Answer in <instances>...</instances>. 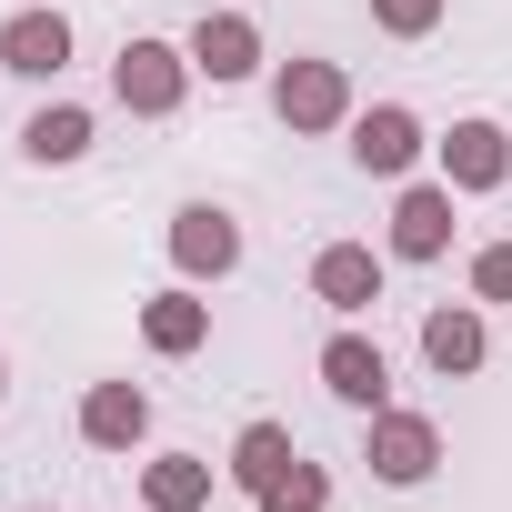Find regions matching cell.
I'll list each match as a JSON object with an SVG mask.
<instances>
[{
    "label": "cell",
    "instance_id": "obj_7",
    "mask_svg": "<svg viewBox=\"0 0 512 512\" xmlns=\"http://www.w3.org/2000/svg\"><path fill=\"white\" fill-rule=\"evenodd\" d=\"M171 272L181 282H231L241 272V221L221 201H181L171 211Z\"/></svg>",
    "mask_w": 512,
    "mask_h": 512
},
{
    "label": "cell",
    "instance_id": "obj_21",
    "mask_svg": "<svg viewBox=\"0 0 512 512\" xmlns=\"http://www.w3.org/2000/svg\"><path fill=\"white\" fill-rule=\"evenodd\" d=\"M0 402H11V362H0Z\"/></svg>",
    "mask_w": 512,
    "mask_h": 512
},
{
    "label": "cell",
    "instance_id": "obj_20",
    "mask_svg": "<svg viewBox=\"0 0 512 512\" xmlns=\"http://www.w3.org/2000/svg\"><path fill=\"white\" fill-rule=\"evenodd\" d=\"M472 302H512V241H482L472 251Z\"/></svg>",
    "mask_w": 512,
    "mask_h": 512
},
{
    "label": "cell",
    "instance_id": "obj_5",
    "mask_svg": "<svg viewBox=\"0 0 512 512\" xmlns=\"http://www.w3.org/2000/svg\"><path fill=\"white\" fill-rule=\"evenodd\" d=\"M432 161H442V181H452L462 201H482V191L512 181V131H502L492 111H472V121H452V131L432 141Z\"/></svg>",
    "mask_w": 512,
    "mask_h": 512
},
{
    "label": "cell",
    "instance_id": "obj_11",
    "mask_svg": "<svg viewBox=\"0 0 512 512\" xmlns=\"http://www.w3.org/2000/svg\"><path fill=\"white\" fill-rule=\"evenodd\" d=\"M322 392L352 402V412H382V402H392V362H382V342H372L362 322H342V332L322 342Z\"/></svg>",
    "mask_w": 512,
    "mask_h": 512
},
{
    "label": "cell",
    "instance_id": "obj_12",
    "mask_svg": "<svg viewBox=\"0 0 512 512\" xmlns=\"http://www.w3.org/2000/svg\"><path fill=\"white\" fill-rule=\"evenodd\" d=\"M422 362H432L442 382H472V372L492 362V332H482V302H432V312H422Z\"/></svg>",
    "mask_w": 512,
    "mask_h": 512
},
{
    "label": "cell",
    "instance_id": "obj_22",
    "mask_svg": "<svg viewBox=\"0 0 512 512\" xmlns=\"http://www.w3.org/2000/svg\"><path fill=\"white\" fill-rule=\"evenodd\" d=\"M31 512H61V502H31Z\"/></svg>",
    "mask_w": 512,
    "mask_h": 512
},
{
    "label": "cell",
    "instance_id": "obj_17",
    "mask_svg": "<svg viewBox=\"0 0 512 512\" xmlns=\"http://www.w3.org/2000/svg\"><path fill=\"white\" fill-rule=\"evenodd\" d=\"M141 512H211V462L201 452H151L141 462Z\"/></svg>",
    "mask_w": 512,
    "mask_h": 512
},
{
    "label": "cell",
    "instance_id": "obj_14",
    "mask_svg": "<svg viewBox=\"0 0 512 512\" xmlns=\"http://www.w3.org/2000/svg\"><path fill=\"white\" fill-rule=\"evenodd\" d=\"M81 442L91 452H141L151 442V392L141 382H91L81 392Z\"/></svg>",
    "mask_w": 512,
    "mask_h": 512
},
{
    "label": "cell",
    "instance_id": "obj_2",
    "mask_svg": "<svg viewBox=\"0 0 512 512\" xmlns=\"http://www.w3.org/2000/svg\"><path fill=\"white\" fill-rule=\"evenodd\" d=\"M372 432H362V462H372V482H392V492H422L432 472H442V422L432 412H402V402H382V412H362Z\"/></svg>",
    "mask_w": 512,
    "mask_h": 512
},
{
    "label": "cell",
    "instance_id": "obj_4",
    "mask_svg": "<svg viewBox=\"0 0 512 512\" xmlns=\"http://www.w3.org/2000/svg\"><path fill=\"white\" fill-rule=\"evenodd\" d=\"M342 151H352L362 181H412L422 151H432V131H422L402 101H372V111H352V141H342Z\"/></svg>",
    "mask_w": 512,
    "mask_h": 512
},
{
    "label": "cell",
    "instance_id": "obj_9",
    "mask_svg": "<svg viewBox=\"0 0 512 512\" xmlns=\"http://www.w3.org/2000/svg\"><path fill=\"white\" fill-rule=\"evenodd\" d=\"M0 71H21V81H61L71 71V11L61 0H21V11L0 21Z\"/></svg>",
    "mask_w": 512,
    "mask_h": 512
},
{
    "label": "cell",
    "instance_id": "obj_8",
    "mask_svg": "<svg viewBox=\"0 0 512 512\" xmlns=\"http://www.w3.org/2000/svg\"><path fill=\"white\" fill-rule=\"evenodd\" d=\"M452 181L432 171V181H402L392 191V231H382V251H392V262H442V251H452Z\"/></svg>",
    "mask_w": 512,
    "mask_h": 512
},
{
    "label": "cell",
    "instance_id": "obj_15",
    "mask_svg": "<svg viewBox=\"0 0 512 512\" xmlns=\"http://www.w3.org/2000/svg\"><path fill=\"white\" fill-rule=\"evenodd\" d=\"M292 462H302V442H292L282 422H241V432H231V462H221V472H231V492H251V502H262V492H272V482H282Z\"/></svg>",
    "mask_w": 512,
    "mask_h": 512
},
{
    "label": "cell",
    "instance_id": "obj_16",
    "mask_svg": "<svg viewBox=\"0 0 512 512\" xmlns=\"http://www.w3.org/2000/svg\"><path fill=\"white\" fill-rule=\"evenodd\" d=\"M91 151V111L81 101H41L31 121H21V161H41V171H71Z\"/></svg>",
    "mask_w": 512,
    "mask_h": 512
},
{
    "label": "cell",
    "instance_id": "obj_13",
    "mask_svg": "<svg viewBox=\"0 0 512 512\" xmlns=\"http://www.w3.org/2000/svg\"><path fill=\"white\" fill-rule=\"evenodd\" d=\"M141 342H151L161 362H191V352H211V302H201V282H171V292H151V302H141Z\"/></svg>",
    "mask_w": 512,
    "mask_h": 512
},
{
    "label": "cell",
    "instance_id": "obj_10",
    "mask_svg": "<svg viewBox=\"0 0 512 512\" xmlns=\"http://www.w3.org/2000/svg\"><path fill=\"white\" fill-rule=\"evenodd\" d=\"M181 51H191V71H201L211 91H241L251 71H262V21H251V11H201Z\"/></svg>",
    "mask_w": 512,
    "mask_h": 512
},
{
    "label": "cell",
    "instance_id": "obj_19",
    "mask_svg": "<svg viewBox=\"0 0 512 512\" xmlns=\"http://www.w3.org/2000/svg\"><path fill=\"white\" fill-rule=\"evenodd\" d=\"M442 11H452V0H372V31H392V41H432Z\"/></svg>",
    "mask_w": 512,
    "mask_h": 512
},
{
    "label": "cell",
    "instance_id": "obj_18",
    "mask_svg": "<svg viewBox=\"0 0 512 512\" xmlns=\"http://www.w3.org/2000/svg\"><path fill=\"white\" fill-rule=\"evenodd\" d=\"M262 512H332V472H322V462H292V472L262 492Z\"/></svg>",
    "mask_w": 512,
    "mask_h": 512
},
{
    "label": "cell",
    "instance_id": "obj_1",
    "mask_svg": "<svg viewBox=\"0 0 512 512\" xmlns=\"http://www.w3.org/2000/svg\"><path fill=\"white\" fill-rule=\"evenodd\" d=\"M191 81H201L191 51H181V41H151V31L121 41V61H111V101H121L131 121H171V111L191 101Z\"/></svg>",
    "mask_w": 512,
    "mask_h": 512
},
{
    "label": "cell",
    "instance_id": "obj_6",
    "mask_svg": "<svg viewBox=\"0 0 512 512\" xmlns=\"http://www.w3.org/2000/svg\"><path fill=\"white\" fill-rule=\"evenodd\" d=\"M382 272H392V251H372V241H322V251H312V302H322L332 322H362V312L382 302Z\"/></svg>",
    "mask_w": 512,
    "mask_h": 512
},
{
    "label": "cell",
    "instance_id": "obj_3",
    "mask_svg": "<svg viewBox=\"0 0 512 512\" xmlns=\"http://www.w3.org/2000/svg\"><path fill=\"white\" fill-rule=\"evenodd\" d=\"M272 111H282V131H352V71L342 61H322V51H302V61H282L272 71Z\"/></svg>",
    "mask_w": 512,
    "mask_h": 512
}]
</instances>
